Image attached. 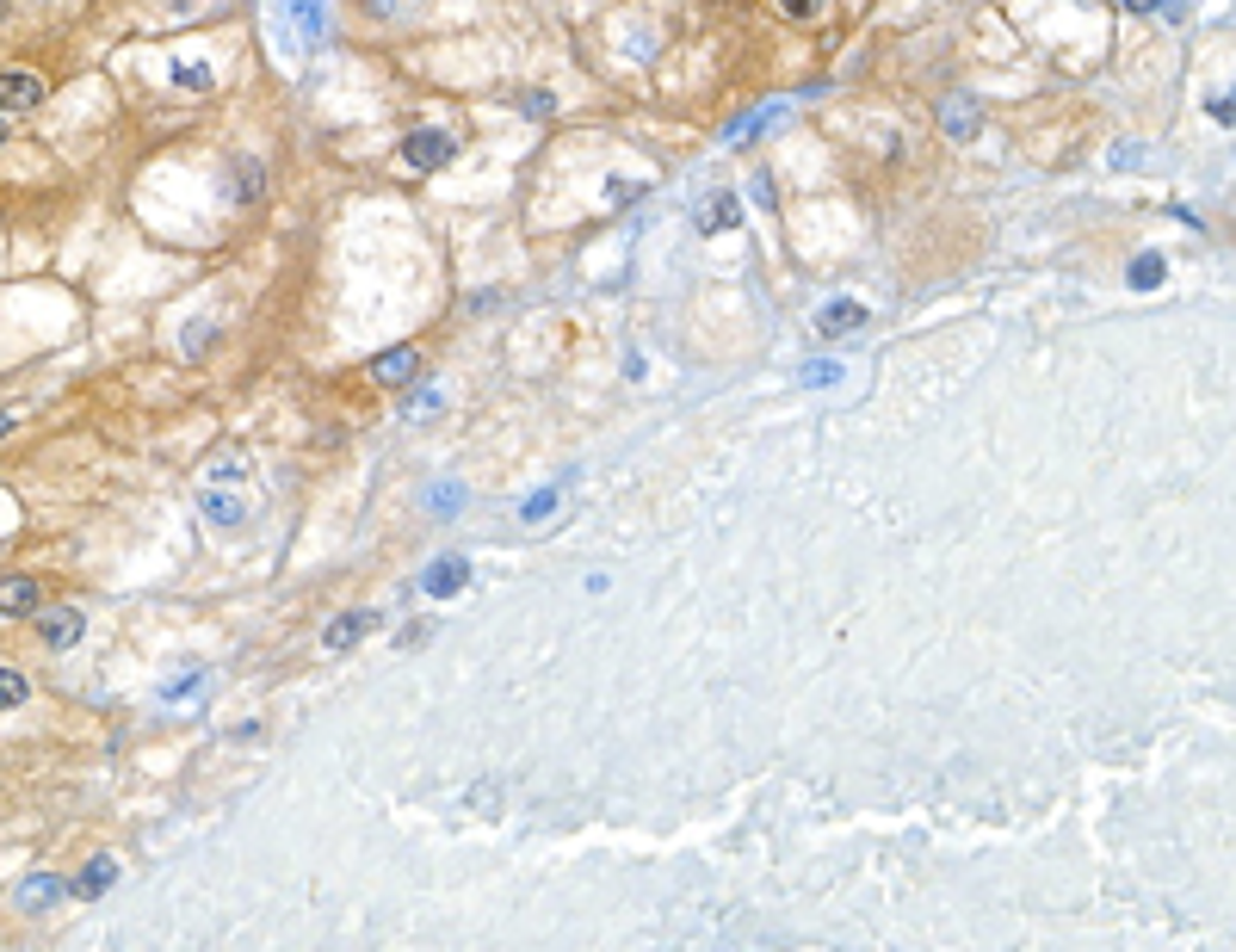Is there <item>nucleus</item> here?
Listing matches in <instances>:
<instances>
[{"mask_svg": "<svg viewBox=\"0 0 1236 952\" xmlns=\"http://www.w3.org/2000/svg\"><path fill=\"white\" fill-rule=\"evenodd\" d=\"M452 161V136L445 131H414L409 142H403V167H414V174H433V167H445Z\"/></svg>", "mask_w": 1236, "mask_h": 952, "instance_id": "f257e3e1", "label": "nucleus"}, {"mask_svg": "<svg viewBox=\"0 0 1236 952\" xmlns=\"http://www.w3.org/2000/svg\"><path fill=\"white\" fill-rule=\"evenodd\" d=\"M38 99H44V81H38L31 68H6V74H0V106H6V112H31Z\"/></svg>", "mask_w": 1236, "mask_h": 952, "instance_id": "f03ea898", "label": "nucleus"}, {"mask_svg": "<svg viewBox=\"0 0 1236 952\" xmlns=\"http://www.w3.org/2000/svg\"><path fill=\"white\" fill-rule=\"evenodd\" d=\"M81 631H87V612H74V607L44 612V643H50V650H69V643H81Z\"/></svg>", "mask_w": 1236, "mask_h": 952, "instance_id": "7ed1b4c3", "label": "nucleus"}, {"mask_svg": "<svg viewBox=\"0 0 1236 952\" xmlns=\"http://www.w3.org/2000/svg\"><path fill=\"white\" fill-rule=\"evenodd\" d=\"M25 612H38V582L31 575H6L0 582V618H25Z\"/></svg>", "mask_w": 1236, "mask_h": 952, "instance_id": "20e7f679", "label": "nucleus"}, {"mask_svg": "<svg viewBox=\"0 0 1236 952\" xmlns=\"http://www.w3.org/2000/svg\"><path fill=\"white\" fill-rule=\"evenodd\" d=\"M817 328H823V335H853V328H866V303H853V297H834L823 316H817Z\"/></svg>", "mask_w": 1236, "mask_h": 952, "instance_id": "39448f33", "label": "nucleus"}, {"mask_svg": "<svg viewBox=\"0 0 1236 952\" xmlns=\"http://www.w3.org/2000/svg\"><path fill=\"white\" fill-rule=\"evenodd\" d=\"M464 582H471V563H464V557H445L439 569H427V594H433V600H452Z\"/></svg>", "mask_w": 1236, "mask_h": 952, "instance_id": "423d86ee", "label": "nucleus"}, {"mask_svg": "<svg viewBox=\"0 0 1236 952\" xmlns=\"http://www.w3.org/2000/svg\"><path fill=\"white\" fill-rule=\"evenodd\" d=\"M736 223H742V204L730 199V192H717V199L699 204V229H705V235H717V229H736Z\"/></svg>", "mask_w": 1236, "mask_h": 952, "instance_id": "0eeeda50", "label": "nucleus"}, {"mask_svg": "<svg viewBox=\"0 0 1236 952\" xmlns=\"http://www.w3.org/2000/svg\"><path fill=\"white\" fill-rule=\"evenodd\" d=\"M384 384H409L414 371H420V353L414 346H390V353H377V365H371Z\"/></svg>", "mask_w": 1236, "mask_h": 952, "instance_id": "6e6552de", "label": "nucleus"}, {"mask_svg": "<svg viewBox=\"0 0 1236 952\" xmlns=\"http://www.w3.org/2000/svg\"><path fill=\"white\" fill-rule=\"evenodd\" d=\"M365 631H371V612H346V618L328 625V637H322V643H328V650H352Z\"/></svg>", "mask_w": 1236, "mask_h": 952, "instance_id": "1a4fd4ad", "label": "nucleus"}, {"mask_svg": "<svg viewBox=\"0 0 1236 952\" xmlns=\"http://www.w3.org/2000/svg\"><path fill=\"white\" fill-rule=\"evenodd\" d=\"M112 879H118V860H93V866L74 879V897H99V890H112Z\"/></svg>", "mask_w": 1236, "mask_h": 952, "instance_id": "9d476101", "label": "nucleus"}, {"mask_svg": "<svg viewBox=\"0 0 1236 952\" xmlns=\"http://www.w3.org/2000/svg\"><path fill=\"white\" fill-rule=\"evenodd\" d=\"M940 124H946V136H977V106L970 99H946Z\"/></svg>", "mask_w": 1236, "mask_h": 952, "instance_id": "9b49d317", "label": "nucleus"}, {"mask_svg": "<svg viewBox=\"0 0 1236 952\" xmlns=\"http://www.w3.org/2000/svg\"><path fill=\"white\" fill-rule=\"evenodd\" d=\"M291 19H297V31L316 44L322 38V25H328V13H322V0H291Z\"/></svg>", "mask_w": 1236, "mask_h": 952, "instance_id": "f8f14e48", "label": "nucleus"}, {"mask_svg": "<svg viewBox=\"0 0 1236 952\" xmlns=\"http://www.w3.org/2000/svg\"><path fill=\"white\" fill-rule=\"evenodd\" d=\"M1131 285H1138V291H1157V285H1163V254H1138V260H1131Z\"/></svg>", "mask_w": 1236, "mask_h": 952, "instance_id": "ddd939ff", "label": "nucleus"}, {"mask_svg": "<svg viewBox=\"0 0 1236 952\" xmlns=\"http://www.w3.org/2000/svg\"><path fill=\"white\" fill-rule=\"evenodd\" d=\"M174 81H180V87H192V93H205L216 74H210V63H174Z\"/></svg>", "mask_w": 1236, "mask_h": 952, "instance_id": "4468645a", "label": "nucleus"}, {"mask_svg": "<svg viewBox=\"0 0 1236 952\" xmlns=\"http://www.w3.org/2000/svg\"><path fill=\"white\" fill-rule=\"evenodd\" d=\"M13 705H25V675L0 668V711H13Z\"/></svg>", "mask_w": 1236, "mask_h": 952, "instance_id": "2eb2a0df", "label": "nucleus"}, {"mask_svg": "<svg viewBox=\"0 0 1236 952\" xmlns=\"http://www.w3.org/2000/svg\"><path fill=\"white\" fill-rule=\"evenodd\" d=\"M205 514L216 520V526H235V520H242V501H229V495H210Z\"/></svg>", "mask_w": 1236, "mask_h": 952, "instance_id": "dca6fc26", "label": "nucleus"}, {"mask_svg": "<svg viewBox=\"0 0 1236 952\" xmlns=\"http://www.w3.org/2000/svg\"><path fill=\"white\" fill-rule=\"evenodd\" d=\"M235 167H242V174H235V192H242V199H254V192H260V180H267V174H260V161H235Z\"/></svg>", "mask_w": 1236, "mask_h": 952, "instance_id": "f3484780", "label": "nucleus"}, {"mask_svg": "<svg viewBox=\"0 0 1236 952\" xmlns=\"http://www.w3.org/2000/svg\"><path fill=\"white\" fill-rule=\"evenodd\" d=\"M56 890H63V884H50V879H31V884H25V903H50Z\"/></svg>", "mask_w": 1236, "mask_h": 952, "instance_id": "a211bd4d", "label": "nucleus"}, {"mask_svg": "<svg viewBox=\"0 0 1236 952\" xmlns=\"http://www.w3.org/2000/svg\"><path fill=\"white\" fill-rule=\"evenodd\" d=\"M779 6H785L792 19H804V13H817V0H779Z\"/></svg>", "mask_w": 1236, "mask_h": 952, "instance_id": "6ab92c4d", "label": "nucleus"}, {"mask_svg": "<svg viewBox=\"0 0 1236 952\" xmlns=\"http://www.w3.org/2000/svg\"><path fill=\"white\" fill-rule=\"evenodd\" d=\"M1125 6H1131V13H1157L1163 0H1125Z\"/></svg>", "mask_w": 1236, "mask_h": 952, "instance_id": "aec40b11", "label": "nucleus"}, {"mask_svg": "<svg viewBox=\"0 0 1236 952\" xmlns=\"http://www.w3.org/2000/svg\"><path fill=\"white\" fill-rule=\"evenodd\" d=\"M13 427H19V414H0V439H6V433H13Z\"/></svg>", "mask_w": 1236, "mask_h": 952, "instance_id": "412c9836", "label": "nucleus"}]
</instances>
